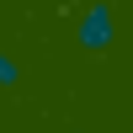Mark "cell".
Instances as JSON below:
<instances>
[{
    "instance_id": "cell-1",
    "label": "cell",
    "mask_w": 133,
    "mask_h": 133,
    "mask_svg": "<svg viewBox=\"0 0 133 133\" xmlns=\"http://www.w3.org/2000/svg\"><path fill=\"white\" fill-rule=\"evenodd\" d=\"M80 43L85 48H107V43H112V11L107 5H91L80 16Z\"/></svg>"
}]
</instances>
